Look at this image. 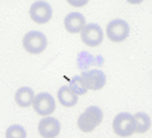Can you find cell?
I'll return each mask as SVG.
<instances>
[{"label": "cell", "mask_w": 152, "mask_h": 138, "mask_svg": "<svg viewBox=\"0 0 152 138\" xmlns=\"http://www.w3.org/2000/svg\"><path fill=\"white\" fill-rule=\"evenodd\" d=\"M104 118V112L99 106H88L78 118V128L82 132H91L94 131Z\"/></svg>", "instance_id": "obj_1"}, {"label": "cell", "mask_w": 152, "mask_h": 138, "mask_svg": "<svg viewBox=\"0 0 152 138\" xmlns=\"http://www.w3.org/2000/svg\"><path fill=\"white\" fill-rule=\"evenodd\" d=\"M113 131L119 137H129L135 132V120L129 112H120L113 120Z\"/></svg>", "instance_id": "obj_2"}, {"label": "cell", "mask_w": 152, "mask_h": 138, "mask_svg": "<svg viewBox=\"0 0 152 138\" xmlns=\"http://www.w3.org/2000/svg\"><path fill=\"white\" fill-rule=\"evenodd\" d=\"M79 78H81V84L84 85V88L93 90V91L104 88L105 82H107L105 73L102 70H85Z\"/></svg>", "instance_id": "obj_3"}, {"label": "cell", "mask_w": 152, "mask_h": 138, "mask_svg": "<svg viewBox=\"0 0 152 138\" xmlns=\"http://www.w3.org/2000/svg\"><path fill=\"white\" fill-rule=\"evenodd\" d=\"M23 46L29 53H41L47 47V38L43 32L32 31V32H28L24 35Z\"/></svg>", "instance_id": "obj_4"}, {"label": "cell", "mask_w": 152, "mask_h": 138, "mask_svg": "<svg viewBox=\"0 0 152 138\" xmlns=\"http://www.w3.org/2000/svg\"><path fill=\"white\" fill-rule=\"evenodd\" d=\"M128 35H129V26H128V23H126L125 20H113L108 23V26H107V36L114 41V43H120L123 40L128 38Z\"/></svg>", "instance_id": "obj_5"}, {"label": "cell", "mask_w": 152, "mask_h": 138, "mask_svg": "<svg viewBox=\"0 0 152 138\" xmlns=\"http://www.w3.org/2000/svg\"><path fill=\"white\" fill-rule=\"evenodd\" d=\"M81 38L84 44L96 47V46H100V43L104 41V32L99 24L90 23V24H85V28L81 31Z\"/></svg>", "instance_id": "obj_6"}, {"label": "cell", "mask_w": 152, "mask_h": 138, "mask_svg": "<svg viewBox=\"0 0 152 138\" xmlns=\"http://www.w3.org/2000/svg\"><path fill=\"white\" fill-rule=\"evenodd\" d=\"M34 109L38 115H50L52 112L55 111V100L52 97V94L49 93H40L37 94L35 99H34Z\"/></svg>", "instance_id": "obj_7"}, {"label": "cell", "mask_w": 152, "mask_h": 138, "mask_svg": "<svg viewBox=\"0 0 152 138\" xmlns=\"http://www.w3.org/2000/svg\"><path fill=\"white\" fill-rule=\"evenodd\" d=\"M29 15L38 24L47 23L52 18V8H50L47 2H35L29 8Z\"/></svg>", "instance_id": "obj_8"}, {"label": "cell", "mask_w": 152, "mask_h": 138, "mask_svg": "<svg viewBox=\"0 0 152 138\" xmlns=\"http://www.w3.org/2000/svg\"><path fill=\"white\" fill-rule=\"evenodd\" d=\"M59 131H61V124L53 117H46L40 121V124H38V132H40V135L44 137V138L58 137Z\"/></svg>", "instance_id": "obj_9"}, {"label": "cell", "mask_w": 152, "mask_h": 138, "mask_svg": "<svg viewBox=\"0 0 152 138\" xmlns=\"http://www.w3.org/2000/svg\"><path fill=\"white\" fill-rule=\"evenodd\" d=\"M64 26L70 33H79L85 28V17L81 12H70L64 18Z\"/></svg>", "instance_id": "obj_10"}, {"label": "cell", "mask_w": 152, "mask_h": 138, "mask_svg": "<svg viewBox=\"0 0 152 138\" xmlns=\"http://www.w3.org/2000/svg\"><path fill=\"white\" fill-rule=\"evenodd\" d=\"M58 100L62 106L72 108V106H76V103H78V94L70 86H61L58 90Z\"/></svg>", "instance_id": "obj_11"}, {"label": "cell", "mask_w": 152, "mask_h": 138, "mask_svg": "<svg viewBox=\"0 0 152 138\" xmlns=\"http://www.w3.org/2000/svg\"><path fill=\"white\" fill-rule=\"evenodd\" d=\"M34 99H35L34 90L29 88V86H21V88H18L17 93H15V103L20 108L31 106L34 103Z\"/></svg>", "instance_id": "obj_12"}, {"label": "cell", "mask_w": 152, "mask_h": 138, "mask_svg": "<svg viewBox=\"0 0 152 138\" xmlns=\"http://www.w3.org/2000/svg\"><path fill=\"white\" fill-rule=\"evenodd\" d=\"M134 120H135V132L138 134H145L146 131H149L151 128V117L145 112H137L134 115Z\"/></svg>", "instance_id": "obj_13"}, {"label": "cell", "mask_w": 152, "mask_h": 138, "mask_svg": "<svg viewBox=\"0 0 152 138\" xmlns=\"http://www.w3.org/2000/svg\"><path fill=\"white\" fill-rule=\"evenodd\" d=\"M6 138H26V131L20 124H14V126L8 128Z\"/></svg>", "instance_id": "obj_14"}, {"label": "cell", "mask_w": 152, "mask_h": 138, "mask_svg": "<svg viewBox=\"0 0 152 138\" xmlns=\"http://www.w3.org/2000/svg\"><path fill=\"white\" fill-rule=\"evenodd\" d=\"M70 88H72L76 94H85V93H87V90L84 88V85L81 84V78H79V76L70 79Z\"/></svg>", "instance_id": "obj_15"}]
</instances>
